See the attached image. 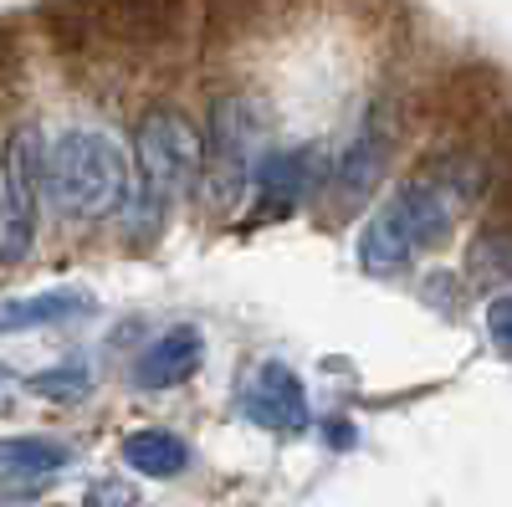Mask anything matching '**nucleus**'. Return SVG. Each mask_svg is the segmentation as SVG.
Returning a JSON list of instances; mask_svg holds the SVG:
<instances>
[{"label": "nucleus", "mask_w": 512, "mask_h": 507, "mask_svg": "<svg viewBox=\"0 0 512 507\" xmlns=\"http://www.w3.org/2000/svg\"><path fill=\"white\" fill-rule=\"evenodd\" d=\"M128 231L134 236H159L164 216L175 210L205 169V134L175 108H154L139 123L134 159H128Z\"/></svg>", "instance_id": "1"}, {"label": "nucleus", "mask_w": 512, "mask_h": 507, "mask_svg": "<svg viewBox=\"0 0 512 507\" xmlns=\"http://www.w3.org/2000/svg\"><path fill=\"white\" fill-rule=\"evenodd\" d=\"M128 154L113 134L77 123L62 129L47 144L41 159V185H47V205L67 221H103L128 205Z\"/></svg>", "instance_id": "2"}, {"label": "nucleus", "mask_w": 512, "mask_h": 507, "mask_svg": "<svg viewBox=\"0 0 512 507\" xmlns=\"http://www.w3.org/2000/svg\"><path fill=\"white\" fill-rule=\"evenodd\" d=\"M456 200L461 195L446 180H405L400 190H390L359 231V267L369 277H390L410 267L420 251L441 246L456 221Z\"/></svg>", "instance_id": "3"}, {"label": "nucleus", "mask_w": 512, "mask_h": 507, "mask_svg": "<svg viewBox=\"0 0 512 507\" xmlns=\"http://www.w3.org/2000/svg\"><path fill=\"white\" fill-rule=\"evenodd\" d=\"M41 159H47V144L31 123H16L0 144V262L16 267L31 257L36 231H41Z\"/></svg>", "instance_id": "4"}, {"label": "nucleus", "mask_w": 512, "mask_h": 507, "mask_svg": "<svg viewBox=\"0 0 512 507\" xmlns=\"http://www.w3.org/2000/svg\"><path fill=\"white\" fill-rule=\"evenodd\" d=\"M262 164V108L251 98H221L205 123V169L200 185L216 195V205H231Z\"/></svg>", "instance_id": "5"}, {"label": "nucleus", "mask_w": 512, "mask_h": 507, "mask_svg": "<svg viewBox=\"0 0 512 507\" xmlns=\"http://www.w3.org/2000/svg\"><path fill=\"white\" fill-rule=\"evenodd\" d=\"M241 410H246V420H256L262 431H282V436L303 431V426H308L303 379H297L287 364L267 359L262 369L251 374V385H246V395H241Z\"/></svg>", "instance_id": "6"}, {"label": "nucleus", "mask_w": 512, "mask_h": 507, "mask_svg": "<svg viewBox=\"0 0 512 507\" xmlns=\"http://www.w3.org/2000/svg\"><path fill=\"white\" fill-rule=\"evenodd\" d=\"M200 359H205V333L195 323H175V328H164L154 344L139 354L134 385L139 390H175V385H185V379L200 369Z\"/></svg>", "instance_id": "7"}, {"label": "nucleus", "mask_w": 512, "mask_h": 507, "mask_svg": "<svg viewBox=\"0 0 512 507\" xmlns=\"http://www.w3.org/2000/svg\"><path fill=\"white\" fill-rule=\"evenodd\" d=\"M313 164L318 154L313 149H282V154H267L256 164V190H262V210H292L297 200L308 195L313 185Z\"/></svg>", "instance_id": "8"}, {"label": "nucleus", "mask_w": 512, "mask_h": 507, "mask_svg": "<svg viewBox=\"0 0 512 507\" xmlns=\"http://www.w3.org/2000/svg\"><path fill=\"white\" fill-rule=\"evenodd\" d=\"M72 313H88V292L52 287V292H26V298H0V333H26V328H47Z\"/></svg>", "instance_id": "9"}, {"label": "nucleus", "mask_w": 512, "mask_h": 507, "mask_svg": "<svg viewBox=\"0 0 512 507\" xmlns=\"http://www.w3.org/2000/svg\"><path fill=\"white\" fill-rule=\"evenodd\" d=\"M123 461L134 467L139 477H154V482H169L190 467V446L175 436V431H134L123 441Z\"/></svg>", "instance_id": "10"}, {"label": "nucleus", "mask_w": 512, "mask_h": 507, "mask_svg": "<svg viewBox=\"0 0 512 507\" xmlns=\"http://www.w3.org/2000/svg\"><path fill=\"white\" fill-rule=\"evenodd\" d=\"M67 467V446L62 441H47V436H11L0 441V472L11 477H52Z\"/></svg>", "instance_id": "11"}, {"label": "nucleus", "mask_w": 512, "mask_h": 507, "mask_svg": "<svg viewBox=\"0 0 512 507\" xmlns=\"http://www.w3.org/2000/svg\"><path fill=\"white\" fill-rule=\"evenodd\" d=\"M472 272L487 282H512V231H482L472 246Z\"/></svg>", "instance_id": "12"}, {"label": "nucleus", "mask_w": 512, "mask_h": 507, "mask_svg": "<svg viewBox=\"0 0 512 507\" xmlns=\"http://www.w3.org/2000/svg\"><path fill=\"white\" fill-rule=\"evenodd\" d=\"M93 390V379L82 364H62V369H47V374H31V395L41 400H82Z\"/></svg>", "instance_id": "13"}, {"label": "nucleus", "mask_w": 512, "mask_h": 507, "mask_svg": "<svg viewBox=\"0 0 512 507\" xmlns=\"http://www.w3.org/2000/svg\"><path fill=\"white\" fill-rule=\"evenodd\" d=\"M487 333L497 338V349H512V292L487 303Z\"/></svg>", "instance_id": "14"}]
</instances>
